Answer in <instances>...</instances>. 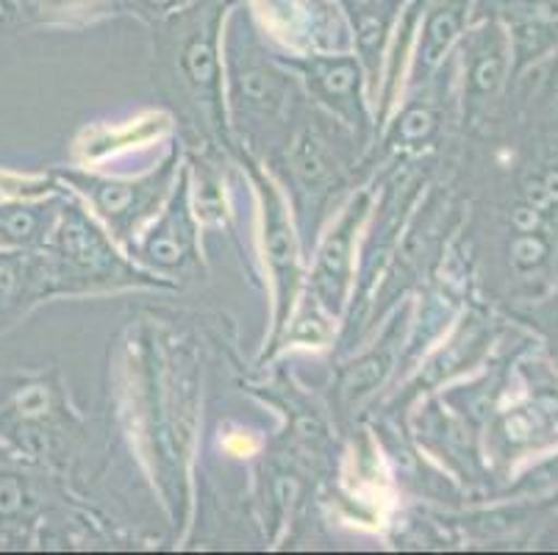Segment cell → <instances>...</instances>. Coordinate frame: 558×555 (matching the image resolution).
I'll list each match as a JSON object with an SVG mask.
<instances>
[{"mask_svg":"<svg viewBox=\"0 0 558 555\" xmlns=\"http://www.w3.org/2000/svg\"><path fill=\"white\" fill-rule=\"evenodd\" d=\"M264 25L295 48H333L344 37L337 0H251Z\"/></svg>","mask_w":558,"mask_h":555,"instance_id":"cell-1","label":"cell"},{"mask_svg":"<svg viewBox=\"0 0 558 555\" xmlns=\"http://www.w3.org/2000/svg\"><path fill=\"white\" fill-rule=\"evenodd\" d=\"M56 294L48 256L0 251V325H12L39 300Z\"/></svg>","mask_w":558,"mask_h":555,"instance_id":"cell-2","label":"cell"},{"mask_svg":"<svg viewBox=\"0 0 558 555\" xmlns=\"http://www.w3.org/2000/svg\"><path fill=\"white\" fill-rule=\"evenodd\" d=\"M53 203L7 201L0 203V251H32L53 231Z\"/></svg>","mask_w":558,"mask_h":555,"instance_id":"cell-3","label":"cell"},{"mask_svg":"<svg viewBox=\"0 0 558 555\" xmlns=\"http://www.w3.org/2000/svg\"><path fill=\"white\" fill-rule=\"evenodd\" d=\"M117 3L120 0H14L7 20L25 25H62L98 17Z\"/></svg>","mask_w":558,"mask_h":555,"instance_id":"cell-4","label":"cell"},{"mask_svg":"<svg viewBox=\"0 0 558 555\" xmlns=\"http://www.w3.org/2000/svg\"><path fill=\"white\" fill-rule=\"evenodd\" d=\"M308 75L314 79V86L319 89V95L328 100V104H353L356 100V84H359V68L356 61L348 59V56H317L306 64Z\"/></svg>","mask_w":558,"mask_h":555,"instance_id":"cell-5","label":"cell"},{"mask_svg":"<svg viewBox=\"0 0 558 555\" xmlns=\"http://www.w3.org/2000/svg\"><path fill=\"white\" fill-rule=\"evenodd\" d=\"M466 9H470V0H442L428 14V23L423 28V45H420L425 59L436 61L445 53V48L453 43V37L464 25Z\"/></svg>","mask_w":558,"mask_h":555,"instance_id":"cell-6","label":"cell"},{"mask_svg":"<svg viewBox=\"0 0 558 555\" xmlns=\"http://www.w3.org/2000/svg\"><path fill=\"white\" fill-rule=\"evenodd\" d=\"M348 253H350V222H344L342 231L328 242L317 267V289L331 309H337L344 289V275H348Z\"/></svg>","mask_w":558,"mask_h":555,"instance_id":"cell-7","label":"cell"},{"mask_svg":"<svg viewBox=\"0 0 558 555\" xmlns=\"http://www.w3.org/2000/svg\"><path fill=\"white\" fill-rule=\"evenodd\" d=\"M267 242H270V256L276 264L281 281L292 283V275H295V256H292V237H289V226L283 222L281 208L272 203L270 208V226H267Z\"/></svg>","mask_w":558,"mask_h":555,"instance_id":"cell-8","label":"cell"},{"mask_svg":"<svg viewBox=\"0 0 558 555\" xmlns=\"http://www.w3.org/2000/svg\"><path fill=\"white\" fill-rule=\"evenodd\" d=\"M186 242H190V233H179V217H170L148 242V256L165 267H175L184 258Z\"/></svg>","mask_w":558,"mask_h":555,"instance_id":"cell-9","label":"cell"},{"mask_svg":"<svg viewBox=\"0 0 558 555\" xmlns=\"http://www.w3.org/2000/svg\"><path fill=\"white\" fill-rule=\"evenodd\" d=\"M93 197L106 217H123V214L134 212L140 190L129 183H98L93 186Z\"/></svg>","mask_w":558,"mask_h":555,"instance_id":"cell-10","label":"cell"},{"mask_svg":"<svg viewBox=\"0 0 558 555\" xmlns=\"http://www.w3.org/2000/svg\"><path fill=\"white\" fill-rule=\"evenodd\" d=\"M129 3L136 9V12L159 17V14H175L179 9L190 7L192 0H129Z\"/></svg>","mask_w":558,"mask_h":555,"instance_id":"cell-11","label":"cell"},{"mask_svg":"<svg viewBox=\"0 0 558 555\" xmlns=\"http://www.w3.org/2000/svg\"><path fill=\"white\" fill-rule=\"evenodd\" d=\"M12 3L14 0H0V14H3V20L9 17V12H12Z\"/></svg>","mask_w":558,"mask_h":555,"instance_id":"cell-12","label":"cell"},{"mask_svg":"<svg viewBox=\"0 0 558 555\" xmlns=\"http://www.w3.org/2000/svg\"><path fill=\"white\" fill-rule=\"evenodd\" d=\"M0 20H3V14H0Z\"/></svg>","mask_w":558,"mask_h":555,"instance_id":"cell-13","label":"cell"}]
</instances>
